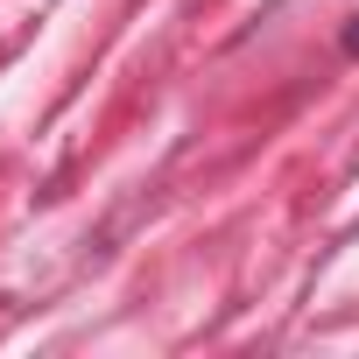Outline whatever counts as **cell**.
<instances>
[]
</instances>
